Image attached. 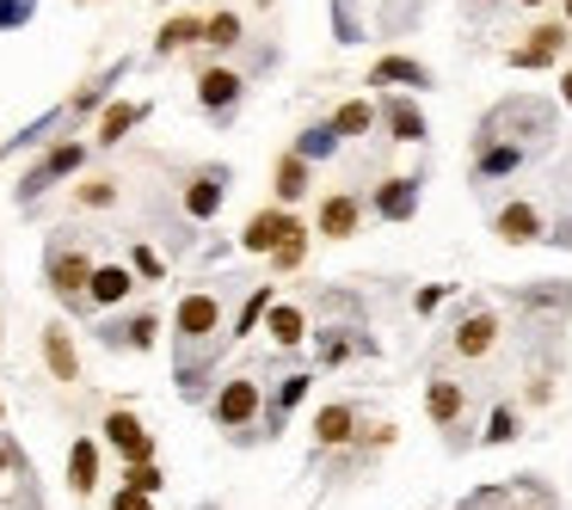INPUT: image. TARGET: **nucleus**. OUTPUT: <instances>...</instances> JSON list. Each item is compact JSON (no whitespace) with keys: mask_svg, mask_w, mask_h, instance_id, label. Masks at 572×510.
<instances>
[{"mask_svg":"<svg viewBox=\"0 0 572 510\" xmlns=\"http://www.w3.org/2000/svg\"><path fill=\"white\" fill-rule=\"evenodd\" d=\"M87 283H93V259L80 247H63V240H56V247H49V290L75 308V302H87Z\"/></svg>","mask_w":572,"mask_h":510,"instance_id":"1","label":"nucleus"},{"mask_svg":"<svg viewBox=\"0 0 572 510\" xmlns=\"http://www.w3.org/2000/svg\"><path fill=\"white\" fill-rule=\"evenodd\" d=\"M253 412H259V382L234 375V382L216 394V424L222 431H240V424H253Z\"/></svg>","mask_w":572,"mask_h":510,"instance_id":"2","label":"nucleus"},{"mask_svg":"<svg viewBox=\"0 0 572 510\" xmlns=\"http://www.w3.org/2000/svg\"><path fill=\"white\" fill-rule=\"evenodd\" d=\"M105 443L117 449L124 462H148V455H155V437L142 431L136 412H111V418H105Z\"/></svg>","mask_w":572,"mask_h":510,"instance_id":"3","label":"nucleus"},{"mask_svg":"<svg viewBox=\"0 0 572 510\" xmlns=\"http://www.w3.org/2000/svg\"><path fill=\"white\" fill-rule=\"evenodd\" d=\"M240 87H247V80L234 75V68H203L198 75V99H203L210 117H228V111L240 105Z\"/></svg>","mask_w":572,"mask_h":510,"instance_id":"4","label":"nucleus"},{"mask_svg":"<svg viewBox=\"0 0 572 510\" xmlns=\"http://www.w3.org/2000/svg\"><path fill=\"white\" fill-rule=\"evenodd\" d=\"M222 197H228V172H222V167H203L198 179L186 185V216L191 222H210L222 209Z\"/></svg>","mask_w":572,"mask_h":510,"instance_id":"5","label":"nucleus"},{"mask_svg":"<svg viewBox=\"0 0 572 510\" xmlns=\"http://www.w3.org/2000/svg\"><path fill=\"white\" fill-rule=\"evenodd\" d=\"M295 228H302V222L283 216V209H259V216L247 222V234H240V247H247V252H278Z\"/></svg>","mask_w":572,"mask_h":510,"instance_id":"6","label":"nucleus"},{"mask_svg":"<svg viewBox=\"0 0 572 510\" xmlns=\"http://www.w3.org/2000/svg\"><path fill=\"white\" fill-rule=\"evenodd\" d=\"M179 339L186 344H198V339H210V332H216L222 326V302L216 295H186V302H179Z\"/></svg>","mask_w":572,"mask_h":510,"instance_id":"7","label":"nucleus"},{"mask_svg":"<svg viewBox=\"0 0 572 510\" xmlns=\"http://www.w3.org/2000/svg\"><path fill=\"white\" fill-rule=\"evenodd\" d=\"M80 160H87V148H80V141H63V148H49V155H44V167H37V172H25V197H37V191H49L56 179H68V172H75Z\"/></svg>","mask_w":572,"mask_h":510,"instance_id":"8","label":"nucleus"},{"mask_svg":"<svg viewBox=\"0 0 572 510\" xmlns=\"http://www.w3.org/2000/svg\"><path fill=\"white\" fill-rule=\"evenodd\" d=\"M370 80H375V87H406V93H425V87H431V68L413 63V56H382V63L370 68Z\"/></svg>","mask_w":572,"mask_h":510,"instance_id":"9","label":"nucleus"},{"mask_svg":"<svg viewBox=\"0 0 572 510\" xmlns=\"http://www.w3.org/2000/svg\"><path fill=\"white\" fill-rule=\"evenodd\" d=\"M498 240H511V247H529V240H541V209L536 203H505L493 216Z\"/></svg>","mask_w":572,"mask_h":510,"instance_id":"10","label":"nucleus"},{"mask_svg":"<svg viewBox=\"0 0 572 510\" xmlns=\"http://www.w3.org/2000/svg\"><path fill=\"white\" fill-rule=\"evenodd\" d=\"M418 185H425V179H388V185L375 191V216L406 222V216L418 209Z\"/></svg>","mask_w":572,"mask_h":510,"instance_id":"11","label":"nucleus"},{"mask_svg":"<svg viewBox=\"0 0 572 510\" xmlns=\"http://www.w3.org/2000/svg\"><path fill=\"white\" fill-rule=\"evenodd\" d=\"M130 290H136V277H130L124 264H99L93 283H87V302H99V308H117Z\"/></svg>","mask_w":572,"mask_h":510,"instance_id":"12","label":"nucleus"},{"mask_svg":"<svg viewBox=\"0 0 572 510\" xmlns=\"http://www.w3.org/2000/svg\"><path fill=\"white\" fill-rule=\"evenodd\" d=\"M536 44H524V49H511V63L517 68H548L560 56V44H567V25H541V32H529Z\"/></svg>","mask_w":572,"mask_h":510,"instance_id":"13","label":"nucleus"},{"mask_svg":"<svg viewBox=\"0 0 572 510\" xmlns=\"http://www.w3.org/2000/svg\"><path fill=\"white\" fill-rule=\"evenodd\" d=\"M498 339V320L493 314H468L462 326H456V356H486Z\"/></svg>","mask_w":572,"mask_h":510,"instance_id":"14","label":"nucleus"},{"mask_svg":"<svg viewBox=\"0 0 572 510\" xmlns=\"http://www.w3.org/2000/svg\"><path fill=\"white\" fill-rule=\"evenodd\" d=\"M357 216H363V203H357V197H326L321 203V234H326V240H351Z\"/></svg>","mask_w":572,"mask_h":510,"instance_id":"15","label":"nucleus"},{"mask_svg":"<svg viewBox=\"0 0 572 510\" xmlns=\"http://www.w3.org/2000/svg\"><path fill=\"white\" fill-rule=\"evenodd\" d=\"M44 356H49V375H56V382H80V356H75L63 326H44Z\"/></svg>","mask_w":572,"mask_h":510,"instance_id":"16","label":"nucleus"},{"mask_svg":"<svg viewBox=\"0 0 572 510\" xmlns=\"http://www.w3.org/2000/svg\"><path fill=\"white\" fill-rule=\"evenodd\" d=\"M382 117H388V129H394V141H425V111H418L413 99H388Z\"/></svg>","mask_w":572,"mask_h":510,"instance_id":"17","label":"nucleus"},{"mask_svg":"<svg viewBox=\"0 0 572 510\" xmlns=\"http://www.w3.org/2000/svg\"><path fill=\"white\" fill-rule=\"evenodd\" d=\"M265 332L278 344H302V308H290V302H271L265 308Z\"/></svg>","mask_w":572,"mask_h":510,"instance_id":"18","label":"nucleus"},{"mask_svg":"<svg viewBox=\"0 0 572 510\" xmlns=\"http://www.w3.org/2000/svg\"><path fill=\"white\" fill-rule=\"evenodd\" d=\"M278 197H283V203L309 197V160L295 155V148H290V155L278 160Z\"/></svg>","mask_w":572,"mask_h":510,"instance_id":"19","label":"nucleus"},{"mask_svg":"<svg viewBox=\"0 0 572 510\" xmlns=\"http://www.w3.org/2000/svg\"><path fill=\"white\" fill-rule=\"evenodd\" d=\"M351 424H357L351 406H326V412L314 418V437H321L326 449H339V443H351Z\"/></svg>","mask_w":572,"mask_h":510,"instance_id":"20","label":"nucleus"},{"mask_svg":"<svg viewBox=\"0 0 572 510\" xmlns=\"http://www.w3.org/2000/svg\"><path fill=\"white\" fill-rule=\"evenodd\" d=\"M198 37H203V19H167V25H160V37H155V56H172V49L198 44Z\"/></svg>","mask_w":572,"mask_h":510,"instance_id":"21","label":"nucleus"},{"mask_svg":"<svg viewBox=\"0 0 572 510\" xmlns=\"http://www.w3.org/2000/svg\"><path fill=\"white\" fill-rule=\"evenodd\" d=\"M93 479H99V449L75 443V455H68V486H75V492H93Z\"/></svg>","mask_w":572,"mask_h":510,"instance_id":"22","label":"nucleus"},{"mask_svg":"<svg viewBox=\"0 0 572 510\" xmlns=\"http://www.w3.org/2000/svg\"><path fill=\"white\" fill-rule=\"evenodd\" d=\"M339 129H333V124H314V129H302V136H295V155H302V160H326V155H333V148H339Z\"/></svg>","mask_w":572,"mask_h":510,"instance_id":"23","label":"nucleus"},{"mask_svg":"<svg viewBox=\"0 0 572 510\" xmlns=\"http://www.w3.org/2000/svg\"><path fill=\"white\" fill-rule=\"evenodd\" d=\"M333 129H339V136H363V129H375V105H363V99L339 105V111H333Z\"/></svg>","mask_w":572,"mask_h":510,"instance_id":"24","label":"nucleus"},{"mask_svg":"<svg viewBox=\"0 0 572 510\" xmlns=\"http://www.w3.org/2000/svg\"><path fill=\"white\" fill-rule=\"evenodd\" d=\"M203 44L234 49V44H240V13H216V19H203Z\"/></svg>","mask_w":572,"mask_h":510,"instance_id":"25","label":"nucleus"},{"mask_svg":"<svg viewBox=\"0 0 572 510\" xmlns=\"http://www.w3.org/2000/svg\"><path fill=\"white\" fill-rule=\"evenodd\" d=\"M456 412H462V387H456V382H431V418H437V424H456Z\"/></svg>","mask_w":572,"mask_h":510,"instance_id":"26","label":"nucleus"},{"mask_svg":"<svg viewBox=\"0 0 572 510\" xmlns=\"http://www.w3.org/2000/svg\"><path fill=\"white\" fill-rule=\"evenodd\" d=\"M136 117H142V105H111L105 117H99V141H117L124 129H136Z\"/></svg>","mask_w":572,"mask_h":510,"instance_id":"27","label":"nucleus"},{"mask_svg":"<svg viewBox=\"0 0 572 510\" xmlns=\"http://www.w3.org/2000/svg\"><path fill=\"white\" fill-rule=\"evenodd\" d=\"M75 203H87V209H105V203H117V179H87V185L75 191Z\"/></svg>","mask_w":572,"mask_h":510,"instance_id":"28","label":"nucleus"},{"mask_svg":"<svg viewBox=\"0 0 572 510\" xmlns=\"http://www.w3.org/2000/svg\"><path fill=\"white\" fill-rule=\"evenodd\" d=\"M124 332V344H136V351H148L155 344V314H142V320H130V326H111V339Z\"/></svg>","mask_w":572,"mask_h":510,"instance_id":"29","label":"nucleus"},{"mask_svg":"<svg viewBox=\"0 0 572 510\" xmlns=\"http://www.w3.org/2000/svg\"><path fill=\"white\" fill-rule=\"evenodd\" d=\"M302 252H309V234L295 228V234H290V240H283V247H278V252H271V259H278V271H295V264H302Z\"/></svg>","mask_w":572,"mask_h":510,"instance_id":"30","label":"nucleus"},{"mask_svg":"<svg viewBox=\"0 0 572 510\" xmlns=\"http://www.w3.org/2000/svg\"><path fill=\"white\" fill-rule=\"evenodd\" d=\"M160 479H167V474H160L155 462H130V479H124V486H136V492H160Z\"/></svg>","mask_w":572,"mask_h":510,"instance_id":"31","label":"nucleus"},{"mask_svg":"<svg viewBox=\"0 0 572 510\" xmlns=\"http://www.w3.org/2000/svg\"><path fill=\"white\" fill-rule=\"evenodd\" d=\"M265 308H271V290H253V295H247V308H240V326H234V332H253V326L265 320Z\"/></svg>","mask_w":572,"mask_h":510,"instance_id":"32","label":"nucleus"},{"mask_svg":"<svg viewBox=\"0 0 572 510\" xmlns=\"http://www.w3.org/2000/svg\"><path fill=\"white\" fill-rule=\"evenodd\" d=\"M511 437H517V412H511V406H498V412H493V431H486V443H511Z\"/></svg>","mask_w":572,"mask_h":510,"instance_id":"33","label":"nucleus"},{"mask_svg":"<svg viewBox=\"0 0 572 510\" xmlns=\"http://www.w3.org/2000/svg\"><path fill=\"white\" fill-rule=\"evenodd\" d=\"M111 510H148V492H136V486H124V492L111 498Z\"/></svg>","mask_w":572,"mask_h":510,"instance_id":"34","label":"nucleus"},{"mask_svg":"<svg viewBox=\"0 0 572 510\" xmlns=\"http://www.w3.org/2000/svg\"><path fill=\"white\" fill-rule=\"evenodd\" d=\"M25 13H32V0H0V25H19Z\"/></svg>","mask_w":572,"mask_h":510,"instance_id":"35","label":"nucleus"},{"mask_svg":"<svg viewBox=\"0 0 572 510\" xmlns=\"http://www.w3.org/2000/svg\"><path fill=\"white\" fill-rule=\"evenodd\" d=\"M136 271H142V277H160V259L148 247H136Z\"/></svg>","mask_w":572,"mask_h":510,"instance_id":"36","label":"nucleus"},{"mask_svg":"<svg viewBox=\"0 0 572 510\" xmlns=\"http://www.w3.org/2000/svg\"><path fill=\"white\" fill-rule=\"evenodd\" d=\"M99 99H105V80H99V87H87V93H75V111H93Z\"/></svg>","mask_w":572,"mask_h":510,"instance_id":"37","label":"nucleus"},{"mask_svg":"<svg viewBox=\"0 0 572 510\" xmlns=\"http://www.w3.org/2000/svg\"><path fill=\"white\" fill-rule=\"evenodd\" d=\"M560 99H567V105H572V68H567V75H560Z\"/></svg>","mask_w":572,"mask_h":510,"instance_id":"38","label":"nucleus"},{"mask_svg":"<svg viewBox=\"0 0 572 510\" xmlns=\"http://www.w3.org/2000/svg\"><path fill=\"white\" fill-rule=\"evenodd\" d=\"M567 25H572V0H567Z\"/></svg>","mask_w":572,"mask_h":510,"instance_id":"39","label":"nucleus"},{"mask_svg":"<svg viewBox=\"0 0 572 510\" xmlns=\"http://www.w3.org/2000/svg\"><path fill=\"white\" fill-rule=\"evenodd\" d=\"M524 7H541V0H524Z\"/></svg>","mask_w":572,"mask_h":510,"instance_id":"40","label":"nucleus"},{"mask_svg":"<svg viewBox=\"0 0 572 510\" xmlns=\"http://www.w3.org/2000/svg\"><path fill=\"white\" fill-rule=\"evenodd\" d=\"M480 7H493V0H480Z\"/></svg>","mask_w":572,"mask_h":510,"instance_id":"41","label":"nucleus"}]
</instances>
